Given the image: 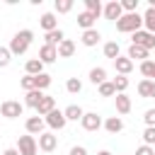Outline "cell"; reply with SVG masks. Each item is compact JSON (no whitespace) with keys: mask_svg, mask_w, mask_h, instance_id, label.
I'll list each match as a JSON object with an SVG mask.
<instances>
[{"mask_svg":"<svg viewBox=\"0 0 155 155\" xmlns=\"http://www.w3.org/2000/svg\"><path fill=\"white\" fill-rule=\"evenodd\" d=\"M31 39H34L31 29H22V31H17V34L12 36V41H10V51H12V53H24V51L29 48Z\"/></svg>","mask_w":155,"mask_h":155,"instance_id":"1","label":"cell"},{"mask_svg":"<svg viewBox=\"0 0 155 155\" xmlns=\"http://www.w3.org/2000/svg\"><path fill=\"white\" fill-rule=\"evenodd\" d=\"M140 24H143V17L138 15V12H128V15H124L119 22H116V29L119 31H140Z\"/></svg>","mask_w":155,"mask_h":155,"instance_id":"2","label":"cell"},{"mask_svg":"<svg viewBox=\"0 0 155 155\" xmlns=\"http://www.w3.org/2000/svg\"><path fill=\"white\" fill-rule=\"evenodd\" d=\"M17 150H19V155H36L39 140L34 136H19L17 138Z\"/></svg>","mask_w":155,"mask_h":155,"instance_id":"3","label":"cell"},{"mask_svg":"<svg viewBox=\"0 0 155 155\" xmlns=\"http://www.w3.org/2000/svg\"><path fill=\"white\" fill-rule=\"evenodd\" d=\"M22 104L19 102H15V99H7V102H2L0 104V114L5 116V119H17V116H22Z\"/></svg>","mask_w":155,"mask_h":155,"instance_id":"4","label":"cell"},{"mask_svg":"<svg viewBox=\"0 0 155 155\" xmlns=\"http://www.w3.org/2000/svg\"><path fill=\"white\" fill-rule=\"evenodd\" d=\"M133 44L136 46H140V48H145V51H150V48H155V34H150V31H136L133 34Z\"/></svg>","mask_w":155,"mask_h":155,"instance_id":"5","label":"cell"},{"mask_svg":"<svg viewBox=\"0 0 155 155\" xmlns=\"http://www.w3.org/2000/svg\"><path fill=\"white\" fill-rule=\"evenodd\" d=\"M104 17H107V19L119 22V19L124 17V7H121V2H116V0L107 2V5H104Z\"/></svg>","mask_w":155,"mask_h":155,"instance_id":"6","label":"cell"},{"mask_svg":"<svg viewBox=\"0 0 155 155\" xmlns=\"http://www.w3.org/2000/svg\"><path fill=\"white\" fill-rule=\"evenodd\" d=\"M24 126H27V133H29V136H41V133H44L46 121H44L41 116H29Z\"/></svg>","mask_w":155,"mask_h":155,"instance_id":"7","label":"cell"},{"mask_svg":"<svg viewBox=\"0 0 155 155\" xmlns=\"http://www.w3.org/2000/svg\"><path fill=\"white\" fill-rule=\"evenodd\" d=\"M56 58H58V48H56V46L44 44V46L39 48V61H41V63H53Z\"/></svg>","mask_w":155,"mask_h":155,"instance_id":"8","label":"cell"},{"mask_svg":"<svg viewBox=\"0 0 155 155\" xmlns=\"http://www.w3.org/2000/svg\"><path fill=\"white\" fill-rule=\"evenodd\" d=\"M44 121H46V124H48L51 128H63L68 119H65V114H63V111H58V109H53L51 114H46V119H44Z\"/></svg>","mask_w":155,"mask_h":155,"instance_id":"9","label":"cell"},{"mask_svg":"<svg viewBox=\"0 0 155 155\" xmlns=\"http://www.w3.org/2000/svg\"><path fill=\"white\" fill-rule=\"evenodd\" d=\"M56 145H58V138H56L53 133H41V136H39V148H41L44 153H53Z\"/></svg>","mask_w":155,"mask_h":155,"instance_id":"10","label":"cell"},{"mask_svg":"<svg viewBox=\"0 0 155 155\" xmlns=\"http://www.w3.org/2000/svg\"><path fill=\"white\" fill-rule=\"evenodd\" d=\"M80 124H82L85 131H97V128L102 126V119H99L94 111H90V114H85V116L80 119Z\"/></svg>","mask_w":155,"mask_h":155,"instance_id":"11","label":"cell"},{"mask_svg":"<svg viewBox=\"0 0 155 155\" xmlns=\"http://www.w3.org/2000/svg\"><path fill=\"white\" fill-rule=\"evenodd\" d=\"M114 68L119 70V75H128V73L133 70V61H131L128 56H119V58L114 61Z\"/></svg>","mask_w":155,"mask_h":155,"instance_id":"12","label":"cell"},{"mask_svg":"<svg viewBox=\"0 0 155 155\" xmlns=\"http://www.w3.org/2000/svg\"><path fill=\"white\" fill-rule=\"evenodd\" d=\"M73 53H75V41L73 39H63L61 46H58V56L61 58H70Z\"/></svg>","mask_w":155,"mask_h":155,"instance_id":"13","label":"cell"},{"mask_svg":"<svg viewBox=\"0 0 155 155\" xmlns=\"http://www.w3.org/2000/svg\"><path fill=\"white\" fill-rule=\"evenodd\" d=\"M114 99H116V111H119V114H128V111H131L133 104H131V97H128V94H116Z\"/></svg>","mask_w":155,"mask_h":155,"instance_id":"14","label":"cell"},{"mask_svg":"<svg viewBox=\"0 0 155 155\" xmlns=\"http://www.w3.org/2000/svg\"><path fill=\"white\" fill-rule=\"evenodd\" d=\"M138 94L140 97H155V80H140L138 82Z\"/></svg>","mask_w":155,"mask_h":155,"instance_id":"15","label":"cell"},{"mask_svg":"<svg viewBox=\"0 0 155 155\" xmlns=\"http://www.w3.org/2000/svg\"><path fill=\"white\" fill-rule=\"evenodd\" d=\"M143 24H145V31L155 34V5H150V7L145 10V15H143Z\"/></svg>","mask_w":155,"mask_h":155,"instance_id":"16","label":"cell"},{"mask_svg":"<svg viewBox=\"0 0 155 155\" xmlns=\"http://www.w3.org/2000/svg\"><path fill=\"white\" fill-rule=\"evenodd\" d=\"M39 24H41V29H44L46 34L53 31V29H58V27H56V24H58V22H56V15H51V12H46V15L39 19Z\"/></svg>","mask_w":155,"mask_h":155,"instance_id":"17","label":"cell"},{"mask_svg":"<svg viewBox=\"0 0 155 155\" xmlns=\"http://www.w3.org/2000/svg\"><path fill=\"white\" fill-rule=\"evenodd\" d=\"M24 70H27V75H41L44 73V63L39 58H29L27 65H24Z\"/></svg>","mask_w":155,"mask_h":155,"instance_id":"18","label":"cell"},{"mask_svg":"<svg viewBox=\"0 0 155 155\" xmlns=\"http://www.w3.org/2000/svg\"><path fill=\"white\" fill-rule=\"evenodd\" d=\"M41 99H44V92H41V90H31V92H27V97H24V104L36 109V107L41 104Z\"/></svg>","mask_w":155,"mask_h":155,"instance_id":"19","label":"cell"},{"mask_svg":"<svg viewBox=\"0 0 155 155\" xmlns=\"http://www.w3.org/2000/svg\"><path fill=\"white\" fill-rule=\"evenodd\" d=\"M36 109H39V114L46 116V114H51V111L56 109V99H53L51 94H44V99H41V104H39Z\"/></svg>","mask_w":155,"mask_h":155,"instance_id":"20","label":"cell"},{"mask_svg":"<svg viewBox=\"0 0 155 155\" xmlns=\"http://www.w3.org/2000/svg\"><path fill=\"white\" fill-rule=\"evenodd\" d=\"M128 58L131 61H148V51L145 48H140V46H136V44H131V48H128Z\"/></svg>","mask_w":155,"mask_h":155,"instance_id":"21","label":"cell"},{"mask_svg":"<svg viewBox=\"0 0 155 155\" xmlns=\"http://www.w3.org/2000/svg\"><path fill=\"white\" fill-rule=\"evenodd\" d=\"M104 128H107L109 133H119V131L124 128V121H121V116H109V119L104 121Z\"/></svg>","mask_w":155,"mask_h":155,"instance_id":"22","label":"cell"},{"mask_svg":"<svg viewBox=\"0 0 155 155\" xmlns=\"http://www.w3.org/2000/svg\"><path fill=\"white\" fill-rule=\"evenodd\" d=\"M94 19H97V17H94V15H90L87 10L78 15V24H80V27H82L85 31H87V29H92V24H94Z\"/></svg>","mask_w":155,"mask_h":155,"instance_id":"23","label":"cell"},{"mask_svg":"<svg viewBox=\"0 0 155 155\" xmlns=\"http://www.w3.org/2000/svg\"><path fill=\"white\" fill-rule=\"evenodd\" d=\"M80 39H82V44H85V46H94L102 36H99V31H97V29H87V31H82V36H80Z\"/></svg>","mask_w":155,"mask_h":155,"instance_id":"24","label":"cell"},{"mask_svg":"<svg viewBox=\"0 0 155 155\" xmlns=\"http://www.w3.org/2000/svg\"><path fill=\"white\" fill-rule=\"evenodd\" d=\"M90 82H92V85L107 82V70H104V68H92V70H90Z\"/></svg>","mask_w":155,"mask_h":155,"instance_id":"25","label":"cell"},{"mask_svg":"<svg viewBox=\"0 0 155 155\" xmlns=\"http://www.w3.org/2000/svg\"><path fill=\"white\" fill-rule=\"evenodd\" d=\"M63 114H65V119H70V121H78V119H82V116H85V111H82L78 104L65 107V111H63Z\"/></svg>","mask_w":155,"mask_h":155,"instance_id":"26","label":"cell"},{"mask_svg":"<svg viewBox=\"0 0 155 155\" xmlns=\"http://www.w3.org/2000/svg\"><path fill=\"white\" fill-rule=\"evenodd\" d=\"M63 39H65V36H63V31H61V29H53V31H48V34H46V44H51V46H56V48L61 46V41H63Z\"/></svg>","mask_w":155,"mask_h":155,"instance_id":"27","label":"cell"},{"mask_svg":"<svg viewBox=\"0 0 155 155\" xmlns=\"http://www.w3.org/2000/svg\"><path fill=\"white\" fill-rule=\"evenodd\" d=\"M104 56H107V58H111V61H116V58H119V44H116V41L104 44Z\"/></svg>","mask_w":155,"mask_h":155,"instance_id":"28","label":"cell"},{"mask_svg":"<svg viewBox=\"0 0 155 155\" xmlns=\"http://www.w3.org/2000/svg\"><path fill=\"white\" fill-rule=\"evenodd\" d=\"M140 73L145 75V80H153L155 78V63L153 61H143L140 63Z\"/></svg>","mask_w":155,"mask_h":155,"instance_id":"29","label":"cell"},{"mask_svg":"<svg viewBox=\"0 0 155 155\" xmlns=\"http://www.w3.org/2000/svg\"><path fill=\"white\" fill-rule=\"evenodd\" d=\"M85 7H87V12L90 15H94V17H99L104 10H102V5H99V0H85Z\"/></svg>","mask_w":155,"mask_h":155,"instance_id":"30","label":"cell"},{"mask_svg":"<svg viewBox=\"0 0 155 155\" xmlns=\"http://www.w3.org/2000/svg\"><path fill=\"white\" fill-rule=\"evenodd\" d=\"M34 85H36V90H46V87L51 85V75H46V73L34 75Z\"/></svg>","mask_w":155,"mask_h":155,"instance_id":"31","label":"cell"},{"mask_svg":"<svg viewBox=\"0 0 155 155\" xmlns=\"http://www.w3.org/2000/svg\"><path fill=\"white\" fill-rule=\"evenodd\" d=\"M111 82H114V87H116V92H119V94H124V90L128 87V78H126V75H116Z\"/></svg>","mask_w":155,"mask_h":155,"instance_id":"32","label":"cell"},{"mask_svg":"<svg viewBox=\"0 0 155 155\" xmlns=\"http://www.w3.org/2000/svg\"><path fill=\"white\" fill-rule=\"evenodd\" d=\"M99 94H102V97H111V94H116L114 82H109V80H107V82H102V85H99Z\"/></svg>","mask_w":155,"mask_h":155,"instance_id":"33","label":"cell"},{"mask_svg":"<svg viewBox=\"0 0 155 155\" xmlns=\"http://www.w3.org/2000/svg\"><path fill=\"white\" fill-rule=\"evenodd\" d=\"M19 85H22V90H24V92L36 90V85H34V75H24V78L19 80Z\"/></svg>","mask_w":155,"mask_h":155,"instance_id":"34","label":"cell"},{"mask_svg":"<svg viewBox=\"0 0 155 155\" xmlns=\"http://www.w3.org/2000/svg\"><path fill=\"white\" fill-rule=\"evenodd\" d=\"M65 90H68L70 94H75V92H80V90H82V82H80L78 78H70V80L65 82Z\"/></svg>","mask_w":155,"mask_h":155,"instance_id":"35","label":"cell"},{"mask_svg":"<svg viewBox=\"0 0 155 155\" xmlns=\"http://www.w3.org/2000/svg\"><path fill=\"white\" fill-rule=\"evenodd\" d=\"M143 140H145V145H155V126H148L145 131H143Z\"/></svg>","mask_w":155,"mask_h":155,"instance_id":"36","label":"cell"},{"mask_svg":"<svg viewBox=\"0 0 155 155\" xmlns=\"http://www.w3.org/2000/svg\"><path fill=\"white\" fill-rule=\"evenodd\" d=\"M73 10V0H56V12H70Z\"/></svg>","mask_w":155,"mask_h":155,"instance_id":"37","label":"cell"},{"mask_svg":"<svg viewBox=\"0 0 155 155\" xmlns=\"http://www.w3.org/2000/svg\"><path fill=\"white\" fill-rule=\"evenodd\" d=\"M10 56H12V51L5 48V46H0V68H5V65L10 63Z\"/></svg>","mask_w":155,"mask_h":155,"instance_id":"38","label":"cell"},{"mask_svg":"<svg viewBox=\"0 0 155 155\" xmlns=\"http://www.w3.org/2000/svg\"><path fill=\"white\" fill-rule=\"evenodd\" d=\"M136 5H138V0H124V2H121V7L126 10V15H128V12H136Z\"/></svg>","mask_w":155,"mask_h":155,"instance_id":"39","label":"cell"},{"mask_svg":"<svg viewBox=\"0 0 155 155\" xmlns=\"http://www.w3.org/2000/svg\"><path fill=\"white\" fill-rule=\"evenodd\" d=\"M143 119H145V124H148V126H155V109H148Z\"/></svg>","mask_w":155,"mask_h":155,"instance_id":"40","label":"cell"},{"mask_svg":"<svg viewBox=\"0 0 155 155\" xmlns=\"http://www.w3.org/2000/svg\"><path fill=\"white\" fill-rule=\"evenodd\" d=\"M136 155H155V148H150V145H140V148L136 150Z\"/></svg>","mask_w":155,"mask_h":155,"instance_id":"41","label":"cell"},{"mask_svg":"<svg viewBox=\"0 0 155 155\" xmlns=\"http://www.w3.org/2000/svg\"><path fill=\"white\" fill-rule=\"evenodd\" d=\"M70 155H87V150L82 145H75V148H70Z\"/></svg>","mask_w":155,"mask_h":155,"instance_id":"42","label":"cell"},{"mask_svg":"<svg viewBox=\"0 0 155 155\" xmlns=\"http://www.w3.org/2000/svg\"><path fill=\"white\" fill-rule=\"evenodd\" d=\"M2 155H19V150H17V148H7Z\"/></svg>","mask_w":155,"mask_h":155,"instance_id":"43","label":"cell"},{"mask_svg":"<svg viewBox=\"0 0 155 155\" xmlns=\"http://www.w3.org/2000/svg\"><path fill=\"white\" fill-rule=\"evenodd\" d=\"M99 155H111V153H107V150H102V153H99Z\"/></svg>","mask_w":155,"mask_h":155,"instance_id":"44","label":"cell"}]
</instances>
